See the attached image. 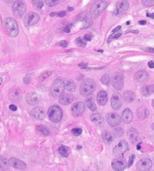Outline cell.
Returning a JSON list of instances; mask_svg holds the SVG:
<instances>
[{"mask_svg":"<svg viewBox=\"0 0 154 171\" xmlns=\"http://www.w3.org/2000/svg\"><path fill=\"white\" fill-rule=\"evenodd\" d=\"M96 82L93 79H86L83 81L80 87V92L83 97L92 95L96 89Z\"/></svg>","mask_w":154,"mask_h":171,"instance_id":"cell-1","label":"cell"},{"mask_svg":"<svg viewBox=\"0 0 154 171\" xmlns=\"http://www.w3.org/2000/svg\"><path fill=\"white\" fill-rule=\"evenodd\" d=\"M4 26L9 36L11 37H16L18 35V26L15 19L12 17H8L5 20Z\"/></svg>","mask_w":154,"mask_h":171,"instance_id":"cell-2","label":"cell"},{"mask_svg":"<svg viewBox=\"0 0 154 171\" xmlns=\"http://www.w3.org/2000/svg\"><path fill=\"white\" fill-rule=\"evenodd\" d=\"M65 90V83L61 79H57L54 81L51 87V95L54 98H59Z\"/></svg>","mask_w":154,"mask_h":171,"instance_id":"cell-3","label":"cell"},{"mask_svg":"<svg viewBox=\"0 0 154 171\" xmlns=\"http://www.w3.org/2000/svg\"><path fill=\"white\" fill-rule=\"evenodd\" d=\"M62 110L57 105H54L51 107L47 111V116L52 122L58 123L62 120Z\"/></svg>","mask_w":154,"mask_h":171,"instance_id":"cell-4","label":"cell"},{"mask_svg":"<svg viewBox=\"0 0 154 171\" xmlns=\"http://www.w3.org/2000/svg\"><path fill=\"white\" fill-rule=\"evenodd\" d=\"M107 7V2L104 0H99L93 5L91 8V14L94 18H97Z\"/></svg>","mask_w":154,"mask_h":171,"instance_id":"cell-5","label":"cell"},{"mask_svg":"<svg viewBox=\"0 0 154 171\" xmlns=\"http://www.w3.org/2000/svg\"><path fill=\"white\" fill-rule=\"evenodd\" d=\"M13 14L16 17H21L26 12V5L21 0H17L12 5Z\"/></svg>","mask_w":154,"mask_h":171,"instance_id":"cell-6","label":"cell"},{"mask_svg":"<svg viewBox=\"0 0 154 171\" xmlns=\"http://www.w3.org/2000/svg\"><path fill=\"white\" fill-rule=\"evenodd\" d=\"M112 168L115 171H122L126 167V159L122 156H117L112 161Z\"/></svg>","mask_w":154,"mask_h":171,"instance_id":"cell-7","label":"cell"},{"mask_svg":"<svg viewBox=\"0 0 154 171\" xmlns=\"http://www.w3.org/2000/svg\"><path fill=\"white\" fill-rule=\"evenodd\" d=\"M39 15L36 12H30L25 16L23 19V23L26 26H32L36 24L39 20Z\"/></svg>","mask_w":154,"mask_h":171,"instance_id":"cell-8","label":"cell"},{"mask_svg":"<svg viewBox=\"0 0 154 171\" xmlns=\"http://www.w3.org/2000/svg\"><path fill=\"white\" fill-rule=\"evenodd\" d=\"M112 84L117 90H120L123 87V84H124V78L123 75L120 73H114L112 76Z\"/></svg>","mask_w":154,"mask_h":171,"instance_id":"cell-9","label":"cell"},{"mask_svg":"<svg viewBox=\"0 0 154 171\" xmlns=\"http://www.w3.org/2000/svg\"><path fill=\"white\" fill-rule=\"evenodd\" d=\"M129 4L127 0H120L116 5V9L114 10L115 15H122L129 9Z\"/></svg>","mask_w":154,"mask_h":171,"instance_id":"cell-10","label":"cell"},{"mask_svg":"<svg viewBox=\"0 0 154 171\" xmlns=\"http://www.w3.org/2000/svg\"><path fill=\"white\" fill-rule=\"evenodd\" d=\"M153 166V162L149 159L140 160L137 163V170L138 171H150Z\"/></svg>","mask_w":154,"mask_h":171,"instance_id":"cell-11","label":"cell"},{"mask_svg":"<svg viewBox=\"0 0 154 171\" xmlns=\"http://www.w3.org/2000/svg\"><path fill=\"white\" fill-rule=\"evenodd\" d=\"M128 149H129V145H128L127 142L125 141V140H121L114 147V149L113 150V153L115 156H120L121 155H123L124 152H126L128 150Z\"/></svg>","mask_w":154,"mask_h":171,"instance_id":"cell-12","label":"cell"},{"mask_svg":"<svg viewBox=\"0 0 154 171\" xmlns=\"http://www.w3.org/2000/svg\"><path fill=\"white\" fill-rule=\"evenodd\" d=\"M107 122L112 127L118 125L121 122L120 116L116 113H107L106 116Z\"/></svg>","mask_w":154,"mask_h":171,"instance_id":"cell-13","label":"cell"},{"mask_svg":"<svg viewBox=\"0 0 154 171\" xmlns=\"http://www.w3.org/2000/svg\"><path fill=\"white\" fill-rule=\"evenodd\" d=\"M110 104H111V107L114 110H120V108L122 106L121 95L118 92L114 93V95L111 97V100H110Z\"/></svg>","mask_w":154,"mask_h":171,"instance_id":"cell-14","label":"cell"},{"mask_svg":"<svg viewBox=\"0 0 154 171\" xmlns=\"http://www.w3.org/2000/svg\"><path fill=\"white\" fill-rule=\"evenodd\" d=\"M85 110V104L83 102L75 103L72 108V113L74 116H79L83 114Z\"/></svg>","mask_w":154,"mask_h":171,"instance_id":"cell-15","label":"cell"},{"mask_svg":"<svg viewBox=\"0 0 154 171\" xmlns=\"http://www.w3.org/2000/svg\"><path fill=\"white\" fill-rule=\"evenodd\" d=\"M8 163L9 165L16 169H19V170H26V164L23 161L15 159V158H11L8 161Z\"/></svg>","mask_w":154,"mask_h":171,"instance_id":"cell-16","label":"cell"},{"mask_svg":"<svg viewBox=\"0 0 154 171\" xmlns=\"http://www.w3.org/2000/svg\"><path fill=\"white\" fill-rule=\"evenodd\" d=\"M9 98L12 101L19 102L22 99V92L18 88H14L9 92Z\"/></svg>","mask_w":154,"mask_h":171,"instance_id":"cell-17","label":"cell"},{"mask_svg":"<svg viewBox=\"0 0 154 171\" xmlns=\"http://www.w3.org/2000/svg\"><path fill=\"white\" fill-rule=\"evenodd\" d=\"M149 75L147 72L145 71H139L135 74V80L137 81L138 83L143 84L148 80Z\"/></svg>","mask_w":154,"mask_h":171,"instance_id":"cell-18","label":"cell"},{"mask_svg":"<svg viewBox=\"0 0 154 171\" xmlns=\"http://www.w3.org/2000/svg\"><path fill=\"white\" fill-rule=\"evenodd\" d=\"M74 100V96L72 94L64 93L59 97V102L62 105H68L70 104Z\"/></svg>","mask_w":154,"mask_h":171,"instance_id":"cell-19","label":"cell"},{"mask_svg":"<svg viewBox=\"0 0 154 171\" xmlns=\"http://www.w3.org/2000/svg\"><path fill=\"white\" fill-rule=\"evenodd\" d=\"M31 115L38 120H41L45 116V113H44V110L42 108H36L31 111Z\"/></svg>","mask_w":154,"mask_h":171,"instance_id":"cell-20","label":"cell"},{"mask_svg":"<svg viewBox=\"0 0 154 171\" xmlns=\"http://www.w3.org/2000/svg\"><path fill=\"white\" fill-rule=\"evenodd\" d=\"M127 135L132 143H135L138 138V132L134 128H130L127 132Z\"/></svg>","mask_w":154,"mask_h":171,"instance_id":"cell-21","label":"cell"},{"mask_svg":"<svg viewBox=\"0 0 154 171\" xmlns=\"http://www.w3.org/2000/svg\"><path fill=\"white\" fill-rule=\"evenodd\" d=\"M122 119H123V122L127 123V124L131 122L133 119V114L131 110L126 109L123 110V113H122Z\"/></svg>","mask_w":154,"mask_h":171,"instance_id":"cell-22","label":"cell"},{"mask_svg":"<svg viewBox=\"0 0 154 171\" xmlns=\"http://www.w3.org/2000/svg\"><path fill=\"white\" fill-rule=\"evenodd\" d=\"M97 101L99 104L105 105L107 101V94L105 91H100L97 95Z\"/></svg>","mask_w":154,"mask_h":171,"instance_id":"cell-23","label":"cell"},{"mask_svg":"<svg viewBox=\"0 0 154 171\" xmlns=\"http://www.w3.org/2000/svg\"><path fill=\"white\" fill-rule=\"evenodd\" d=\"M26 101L27 103L30 105H35L38 102V97L37 95V94L34 93V92H31V93L28 94L26 97Z\"/></svg>","mask_w":154,"mask_h":171,"instance_id":"cell-24","label":"cell"},{"mask_svg":"<svg viewBox=\"0 0 154 171\" xmlns=\"http://www.w3.org/2000/svg\"><path fill=\"white\" fill-rule=\"evenodd\" d=\"M102 137L103 141L105 142L106 144H110L113 142L114 140V135L110 132H104L102 134Z\"/></svg>","mask_w":154,"mask_h":171,"instance_id":"cell-25","label":"cell"},{"mask_svg":"<svg viewBox=\"0 0 154 171\" xmlns=\"http://www.w3.org/2000/svg\"><path fill=\"white\" fill-rule=\"evenodd\" d=\"M90 119L92 120V122H93L97 125L102 124V123H103L104 121L103 116L100 113H93V114H92L90 116Z\"/></svg>","mask_w":154,"mask_h":171,"instance_id":"cell-26","label":"cell"},{"mask_svg":"<svg viewBox=\"0 0 154 171\" xmlns=\"http://www.w3.org/2000/svg\"><path fill=\"white\" fill-rule=\"evenodd\" d=\"M123 100L127 103H131L135 100V94L131 91H126L123 95Z\"/></svg>","mask_w":154,"mask_h":171,"instance_id":"cell-27","label":"cell"},{"mask_svg":"<svg viewBox=\"0 0 154 171\" xmlns=\"http://www.w3.org/2000/svg\"><path fill=\"white\" fill-rule=\"evenodd\" d=\"M154 92V85L145 86L142 89V94L144 96H148Z\"/></svg>","mask_w":154,"mask_h":171,"instance_id":"cell-28","label":"cell"},{"mask_svg":"<svg viewBox=\"0 0 154 171\" xmlns=\"http://www.w3.org/2000/svg\"><path fill=\"white\" fill-rule=\"evenodd\" d=\"M65 89H66L68 92H73L76 89V85H75V82L72 80H68L65 84Z\"/></svg>","mask_w":154,"mask_h":171,"instance_id":"cell-29","label":"cell"},{"mask_svg":"<svg viewBox=\"0 0 154 171\" xmlns=\"http://www.w3.org/2000/svg\"><path fill=\"white\" fill-rule=\"evenodd\" d=\"M86 106H87V108H89L90 110H92V111H96V110H97V107H96V104L94 103V101H93V99L92 98L86 99Z\"/></svg>","mask_w":154,"mask_h":171,"instance_id":"cell-30","label":"cell"},{"mask_svg":"<svg viewBox=\"0 0 154 171\" xmlns=\"http://www.w3.org/2000/svg\"><path fill=\"white\" fill-rule=\"evenodd\" d=\"M58 152L59 154L62 157H68V155H69V152H68V147L65 146H61L58 149Z\"/></svg>","mask_w":154,"mask_h":171,"instance_id":"cell-31","label":"cell"},{"mask_svg":"<svg viewBox=\"0 0 154 171\" xmlns=\"http://www.w3.org/2000/svg\"><path fill=\"white\" fill-rule=\"evenodd\" d=\"M138 116L140 119H145L148 116V110L145 108H141L138 110Z\"/></svg>","mask_w":154,"mask_h":171,"instance_id":"cell-32","label":"cell"},{"mask_svg":"<svg viewBox=\"0 0 154 171\" xmlns=\"http://www.w3.org/2000/svg\"><path fill=\"white\" fill-rule=\"evenodd\" d=\"M51 74H52L51 71H45V72L41 74L39 76V77H38V82H43V81L45 80L47 78L49 77Z\"/></svg>","mask_w":154,"mask_h":171,"instance_id":"cell-33","label":"cell"},{"mask_svg":"<svg viewBox=\"0 0 154 171\" xmlns=\"http://www.w3.org/2000/svg\"><path fill=\"white\" fill-rule=\"evenodd\" d=\"M101 82H102V84L105 86H108L109 85H110V77H109V75L107 74H104L103 76L101 77Z\"/></svg>","mask_w":154,"mask_h":171,"instance_id":"cell-34","label":"cell"},{"mask_svg":"<svg viewBox=\"0 0 154 171\" xmlns=\"http://www.w3.org/2000/svg\"><path fill=\"white\" fill-rule=\"evenodd\" d=\"M37 129H38V132H41V133L42 134V135H44V136L49 135V131H48V129L45 127V126L38 125V127H37Z\"/></svg>","mask_w":154,"mask_h":171,"instance_id":"cell-35","label":"cell"},{"mask_svg":"<svg viewBox=\"0 0 154 171\" xmlns=\"http://www.w3.org/2000/svg\"><path fill=\"white\" fill-rule=\"evenodd\" d=\"M122 36V33L121 32H115V33H113L112 35H110V36H109V38H108V39H107V42L108 43H110L113 40H114V39H117V38H120V36Z\"/></svg>","mask_w":154,"mask_h":171,"instance_id":"cell-36","label":"cell"},{"mask_svg":"<svg viewBox=\"0 0 154 171\" xmlns=\"http://www.w3.org/2000/svg\"><path fill=\"white\" fill-rule=\"evenodd\" d=\"M32 2H33V4L38 9H41V8L43 7V5H44V2H43V1H41V0H33Z\"/></svg>","mask_w":154,"mask_h":171,"instance_id":"cell-37","label":"cell"},{"mask_svg":"<svg viewBox=\"0 0 154 171\" xmlns=\"http://www.w3.org/2000/svg\"><path fill=\"white\" fill-rule=\"evenodd\" d=\"M75 43H76L79 47H85V46L86 45V42L85 41V40L82 39V38H81V37H79V38H78L75 40Z\"/></svg>","mask_w":154,"mask_h":171,"instance_id":"cell-38","label":"cell"},{"mask_svg":"<svg viewBox=\"0 0 154 171\" xmlns=\"http://www.w3.org/2000/svg\"><path fill=\"white\" fill-rule=\"evenodd\" d=\"M59 1L60 0H45V3L49 7H53V6L58 5L59 3Z\"/></svg>","mask_w":154,"mask_h":171,"instance_id":"cell-39","label":"cell"},{"mask_svg":"<svg viewBox=\"0 0 154 171\" xmlns=\"http://www.w3.org/2000/svg\"><path fill=\"white\" fill-rule=\"evenodd\" d=\"M142 4L146 7L154 5V0H142Z\"/></svg>","mask_w":154,"mask_h":171,"instance_id":"cell-40","label":"cell"},{"mask_svg":"<svg viewBox=\"0 0 154 171\" xmlns=\"http://www.w3.org/2000/svg\"><path fill=\"white\" fill-rule=\"evenodd\" d=\"M65 14H66V12H64V11H62V12H59L51 13V14H50V16H51V17L58 16V17H64V16H65Z\"/></svg>","mask_w":154,"mask_h":171,"instance_id":"cell-41","label":"cell"},{"mask_svg":"<svg viewBox=\"0 0 154 171\" xmlns=\"http://www.w3.org/2000/svg\"><path fill=\"white\" fill-rule=\"evenodd\" d=\"M114 134L117 136V137H121V136H123V134H124V132H123V128H116L114 130Z\"/></svg>","mask_w":154,"mask_h":171,"instance_id":"cell-42","label":"cell"},{"mask_svg":"<svg viewBox=\"0 0 154 171\" xmlns=\"http://www.w3.org/2000/svg\"><path fill=\"white\" fill-rule=\"evenodd\" d=\"M72 135L75 136H79L82 133V130H81V128H74L72 129Z\"/></svg>","mask_w":154,"mask_h":171,"instance_id":"cell-43","label":"cell"},{"mask_svg":"<svg viewBox=\"0 0 154 171\" xmlns=\"http://www.w3.org/2000/svg\"><path fill=\"white\" fill-rule=\"evenodd\" d=\"M91 24H92V21H91L89 19L86 18L84 20V21H83V28H88L89 26H90Z\"/></svg>","mask_w":154,"mask_h":171,"instance_id":"cell-44","label":"cell"},{"mask_svg":"<svg viewBox=\"0 0 154 171\" xmlns=\"http://www.w3.org/2000/svg\"><path fill=\"white\" fill-rule=\"evenodd\" d=\"M135 155H131L130 157H129V162H128V167H129L132 165L133 162H134V161H135Z\"/></svg>","mask_w":154,"mask_h":171,"instance_id":"cell-45","label":"cell"},{"mask_svg":"<svg viewBox=\"0 0 154 171\" xmlns=\"http://www.w3.org/2000/svg\"><path fill=\"white\" fill-rule=\"evenodd\" d=\"M31 76H32V74H28V75H26L25 77H24L23 81L26 84H30V80H31Z\"/></svg>","mask_w":154,"mask_h":171,"instance_id":"cell-46","label":"cell"},{"mask_svg":"<svg viewBox=\"0 0 154 171\" xmlns=\"http://www.w3.org/2000/svg\"><path fill=\"white\" fill-rule=\"evenodd\" d=\"M93 38V35L92 34H86L85 35L84 37H83V39L85 41H90Z\"/></svg>","mask_w":154,"mask_h":171,"instance_id":"cell-47","label":"cell"},{"mask_svg":"<svg viewBox=\"0 0 154 171\" xmlns=\"http://www.w3.org/2000/svg\"><path fill=\"white\" fill-rule=\"evenodd\" d=\"M59 45L62 47H66L67 46H68V43H67L66 41H62L60 43H59Z\"/></svg>","mask_w":154,"mask_h":171,"instance_id":"cell-48","label":"cell"},{"mask_svg":"<svg viewBox=\"0 0 154 171\" xmlns=\"http://www.w3.org/2000/svg\"><path fill=\"white\" fill-rule=\"evenodd\" d=\"M71 26H72L71 24L66 26H65V28H64L63 31L65 32H70V29H71Z\"/></svg>","mask_w":154,"mask_h":171,"instance_id":"cell-49","label":"cell"},{"mask_svg":"<svg viewBox=\"0 0 154 171\" xmlns=\"http://www.w3.org/2000/svg\"><path fill=\"white\" fill-rule=\"evenodd\" d=\"M9 108H10V110H12V111H16V110H17V108L14 104H11L10 106H9Z\"/></svg>","mask_w":154,"mask_h":171,"instance_id":"cell-50","label":"cell"},{"mask_svg":"<svg viewBox=\"0 0 154 171\" xmlns=\"http://www.w3.org/2000/svg\"><path fill=\"white\" fill-rule=\"evenodd\" d=\"M120 29H121V26H117V27L116 29H114L113 31H112V32L113 33H115V32H117L118 31H120Z\"/></svg>","mask_w":154,"mask_h":171,"instance_id":"cell-51","label":"cell"},{"mask_svg":"<svg viewBox=\"0 0 154 171\" xmlns=\"http://www.w3.org/2000/svg\"><path fill=\"white\" fill-rule=\"evenodd\" d=\"M148 65H149V67H150V68H154V62L153 61L149 62Z\"/></svg>","mask_w":154,"mask_h":171,"instance_id":"cell-52","label":"cell"},{"mask_svg":"<svg viewBox=\"0 0 154 171\" xmlns=\"http://www.w3.org/2000/svg\"><path fill=\"white\" fill-rule=\"evenodd\" d=\"M146 51H147V52H150V53H154V48L149 47V48L146 49Z\"/></svg>","mask_w":154,"mask_h":171,"instance_id":"cell-53","label":"cell"},{"mask_svg":"<svg viewBox=\"0 0 154 171\" xmlns=\"http://www.w3.org/2000/svg\"><path fill=\"white\" fill-rule=\"evenodd\" d=\"M147 17H151V18H153L154 19V13H153V14H149V13H147Z\"/></svg>","mask_w":154,"mask_h":171,"instance_id":"cell-54","label":"cell"},{"mask_svg":"<svg viewBox=\"0 0 154 171\" xmlns=\"http://www.w3.org/2000/svg\"><path fill=\"white\" fill-rule=\"evenodd\" d=\"M138 23H139V24H141V25H145L146 23H147V22H146L145 20H140Z\"/></svg>","mask_w":154,"mask_h":171,"instance_id":"cell-55","label":"cell"},{"mask_svg":"<svg viewBox=\"0 0 154 171\" xmlns=\"http://www.w3.org/2000/svg\"><path fill=\"white\" fill-rule=\"evenodd\" d=\"M141 144H142V143H139L138 144V146H137V149L138 150L141 149Z\"/></svg>","mask_w":154,"mask_h":171,"instance_id":"cell-56","label":"cell"},{"mask_svg":"<svg viewBox=\"0 0 154 171\" xmlns=\"http://www.w3.org/2000/svg\"><path fill=\"white\" fill-rule=\"evenodd\" d=\"M68 11H73V10H74V9H73V8H70V7H68Z\"/></svg>","mask_w":154,"mask_h":171,"instance_id":"cell-57","label":"cell"},{"mask_svg":"<svg viewBox=\"0 0 154 171\" xmlns=\"http://www.w3.org/2000/svg\"><path fill=\"white\" fill-rule=\"evenodd\" d=\"M152 106H153V108L154 109V99L153 100V101H152Z\"/></svg>","mask_w":154,"mask_h":171,"instance_id":"cell-58","label":"cell"},{"mask_svg":"<svg viewBox=\"0 0 154 171\" xmlns=\"http://www.w3.org/2000/svg\"><path fill=\"white\" fill-rule=\"evenodd\" d=\"M2 82V78H1V77H0V85H1Z\"/></svg>","mask_w":154,"mask_h":171,"instance_id":"cell-59","label":"cell"},{"mask_svg":"<svg viewBox=\"0 0 154 171\" xmlns=\"http://www.w3.org/2000/svg\"><path fill=\"white\" fill-rule=\"evenodd\" d=\"M152 128H153V130H154V123H153V125H152Z\"/></svg>","mask_w":154,"mask_h":171,"instance_id":"cell-60","label":"cell"},{"mask_svg":"<svg viewBox=\"0 0 154 171\" xmlns=\"http://www.w3.org/2000/svg\"><path fill=\"white\" fill-rule=\"evenodd\" d=\"M78 149H81V146H78Z\"/></svg>","mask_w":154,"mask_h":171,"instance_id":"cell-61","label":"cell"},{"mask_svg":"<svg viewBox=\"0 0 154 171\" xmlns=\"http://www.w3.org/2000/svg\"><path fill=\"white\" fill-rule=\"evenodd\" d=\"M98 51H99V52H102V53L103 52V50H98Z\"/></svg>","mask_w":154,"mask_h":171,"instance_id":"cell-62","label":"cell"},{"mask_svg":"<svg viewBox=\"0 0 154 171\" xmlns=\"http://www.w3.org/2000/svg\"><path fill=\"white\" fill-rule=\"evenodd\" d=\"M82 171H86V170H82Z\"/></svg>","mask_w":154,"mask_h":171,"instance_id":"cell-63","label":"cell"}]
</instances>
